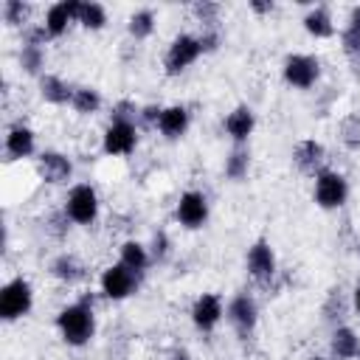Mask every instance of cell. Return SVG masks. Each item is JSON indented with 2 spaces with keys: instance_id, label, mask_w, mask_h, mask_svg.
Segmentation results:
<instances>
[{
  "instance_id": "obj_1",
  "label": "cell",
  "mask_w": 360,
  "mask_h": 360,
  "mask_svg": "<svg viewBox=\"0 0 360 360\" xmlns=\"http://www.w3.org/2000/svg\"><path fill=\"white\" fill-rule=\"evenodd\" d=\"M56 329H59V338L73 346V349H82L93 340L96 335V315H93V298L84 295L68 307H62L56 312Z\"/></svg>"
},
{
  "instance_id": "obj_24",
  "label": "cell",
  "mask_w": 360,
  "mask_h": 360,
  "mask_svg": "<svg viewBox=\"0 0 360 360\" xmlns=\"http://www.w3.org/2000/svg\"><path fill=\"white\" fill-rule=\"evenodd\" d=\"M76 22L87 31H101L107 25V11L101 3H82L79 0V8H76Z\"/></svg>"
},
{
  "instance_id": "obj_9",
  "label": "cell",
  "mask_w": 360,
  "mask_h": 360,
  "mask_svg": "<svg viewBox=\"0 0 360 360\" xmlns=\"http://www.w3.org/2000/svg\"><path fill=\"white\" fill-rule=\"evenodd\" d=\"M98 287H101V295L104 298H110V301H127L138 290V273H132L121 262L118 264H110V267H104V273L98 278Z\"/></svg>"
},
{
  "instance_id": "obj_5",
  "label": "cell",
  "mask_w": 360,
  "mask_h": 360,
  "mask_svg": "<svg viewBox=\"0 0 360 360\" xmlns=\"http://www.w3.org/2000/svg\"><path fill=\"white\" fill-rule=\"evenodd\" d=\"M200 56H202L200 37H197V34H177V37L169 42L166 56H163L166 76H180V73L188 70Z\"/></svg>"
},
{
  "instance_id": "obj_40",
  "label": "cell",
  "mask_w": 360,
  "mask_h": 360,
  "mask_svg": "<svg viewBox=\"0 0 360 360\" xmlns=\"http://www.w3.org/2000/svg\"><path fill=\"white\" fill-rule=\"evenodd\" d=\"M172 360H194V357H191L186 349H174V352H172Z\"/></svg>"
},
{
  "instance_id": "obj_27",
  "label": "cell",
  "mask_w": 360,
  "mask_h": 360,
  "mask_svg": "<svg viewBox=\"0 0 360 360\" xmlns=\"http://www.w3.org/2000/svg\"><path fill=\"white\" fill-rule=\"evenodd\" d=\"M70 107L79 115H96L101 110V93L96 87H76L73 98H70Z\"/></svg>"
},
{
  "instance_id": "obj_29",
  "label": "cell",
  "mask_w": 360,
  "mask_h": 360,
  "mask_svg": "<svg viewBox=\"0 0 360 360\" xmlns=\"http://www.w3.org/2000/svg\"><path fill=\"white\" fill-rule=\"evenodd\" d=\"M340 141L349 149H360V115H349L340 124Z\"/></svg>"
},
{
  "instance_id": "obj_15",
  "label": "cell",
  "mask_w": 360,
  "mask_h": 360,
  "mask_svg": "<svg viewBox=\"0 0 360 360\" xmlns=\"http://www.w3.org/2000/svg\"><path fill=\"white\" fill-rule=\"evenodd\" d=\"M37 155V135L25 124H11L6 129V158L8 160H25Z\"/></svg>"
},
{
  "instance_id": "obj_4",
  "label": "cell",
  "mask_w": 360,
  "mask_h": 360,
  "mask_svg": "<svg viewBox=\"0 0 360 360\" xmlns=\"http://www.w3.org/2000/svg\"><path fill=\"white\" fill-rule=\"evenodd\" d=\"M312 197L318 202V208L323 211H338L346 205L349 200V183L340 172L335 169H323L315 174V188H312Z\"/></svg>"
},
{
  "instance_id": "obj_20",
  "label": "cell",
  "mask_w": 360,
  "mask_h": 360,
  "mask_svg": "<svg viewBox=\"0 0 360 360\" xmlns=\"http://www.w3.org/2000/svg\"><path fill=\"white\" fill-rule=\"evenodd\" d=\"M73 90H76V87H70V84H68L62 76H56V73H42V76H39V96H42L48 104H56V107L70 104Z\"/></svg>"
},
{
  "instance_id": "obj_18",
  "label": "cell",
  "mask_w": 360,
  "mask_h": 360,
  "mask_svg": "<svg viewBox=\"0 0 360 360\" xmlns=\"http://www.w3.org/2000/svg\"><path fill=\"white\" fill-rule=\"evenodd\" d=\"M76 8H79V0H62V3L48 6L45 20H42L45 34L48 37H62L68 31V25L76 22Z\"/></svg>"
},
{
  "instance_id": "obj_36",
  "label": "cell",
  "mask_w": 360,
  "mask_h": 360,
  "mask_svg": "<svg viewBox=\"0 0 360 360\" xmlns=\"http://www.w3.org/2000/svg\"><path fill=\"white\" fill-rule=\"evenodd\" d=\"M160 112H163V107H158V104H146V107H141L138 121H143V124H155V127H158Z\"/></svg>"
},
{
  "instance_id": "obj_42",
  "label": "cell",
  "mask_w": 360,
  "mask_h": 360,
  "mask_svg": "<svg viewBox=\"0 0 360 360\" xmlns=\"http://www.w3.org/2000/svg\"><path fill=\"white\" fill-rule=\"evenodd\" d=\"M357 253H360V248H357Z\"/></svg>"
},
{
  "instance_id": "obj_33",
  "label": "cell",
  "mask_w": 360,
  "mask_h": 360,
  "mask_svg": "<svg viewBox=\"0 0 360 360\" xmlns=\"http://www.w3.org/2000/svg\"><path fill=\"white\" fill-rule=\"evenodd\" d=\"M340 39H343V51H346V56H349L352 62H357V65H360V34H357V31L343 28Z\"/></svg>"
},
{
  "instance_id": "obj_38",
  "label": "cell",
  "mask_w": 360,
  "mask_h": 360,
  "mask_svg": "<svg viewBox=\"0 0 360 360\" xmlns=\"http://www.w3.org/2000/svg\"><path fill=\"white\" fill-rule=\"evenodd\" d=\"M250 8H253V11H259V14H267V11H273V3H259V0H253V3H250Z\"/></svg>"
},
{
  "instance_id": "obj_6",
  "label": "cell",
  "mask_w": 360,
  "mask_h": 360,
  "mask_svg": "<svg viewBox=\"0 0 360 360\" xmlns=\"http://www.w3.org/2000/svg\"><path fill=\"white\" fill-rule=\"evenodd\" d=\"M225 318L233 326V332L242 340H248L256 332V326H259V304H256V298L248 295V292H236L225 304Z\"/></svg>"
},
{
  "instance_id": "obj_21",
  "label": "cell",
  "mask_w": 360,
  "mask_h": 360,
  "mask_svg": "<svg viewBox=\"0 0 360 360\" xmlns=\"http://www.w3.org/2000/svg\"><path fill=\"white\" fill-rule=\"evenodd\" d=\"M51 276L62 284H79L84 278V264L76 253H59L51 262Z\"/></svg>"
},
{
  "instance_id": "obj_11",
  "label": "cell",
  "mask_w": 360,
  "mask_h": 360,
  "mask_svg": "<svg viewBox=\"0 0 360 360\" xmlns=\"http://www.w3.org/2000/svg\"><path fill=\"white\" fill-rule=\"evenodd\" d=\"M138 146V129L132 121H110L101 138V149L112 158H124L132 155Z\"/></svg>"
},
{
  "instance_id": "obj_16",
  "label": "cell",
  "mask_w": 360,
  "mask_h": 360,
  "mask_svg": "<svg viewBox=\"0 0 360 360\" xmlns=\"http://www.w3.org/2000/svg\"><path fill=\"white\" fill-rule=\"evenodd\" d=\"M323 160H326V149H323V143L321 141H315V138H304V141H298L295 143V149H292V163L298 166V172H304V174H318V172H323Z\"/></svg>"
},
{
  "instance_id": "obj_25",
  "label": "cell",
  "mask_w": 360,
  "mask_h": 360,
  "mask_svg": "<svg viewBox=\"0 0 360 360\" xmlns=\"http://www.w3.org/2000/svg\"><path fill=\"white\" fill-rule=\"evenodd\" d=\"M20 68L28 73V76H42V68H45V48L37 45V42H22L20 48Z\"/></svg>"
},
{
  "instance_id": "obj_17",
  "label": "cell",
  "mask_w": 360,
  "mask_h": 360,
  "mask_svg": "<svg viewBox=\"0 0 360 360\" xmlns=\"http://www.w3.org/2000/svg\"><path fill=\"white\" fill-rule=\"evenodd\" d=\"M188 124H191V112L186 104H169L158 118V129L166 141H180L188 132Z\"/></svg>"
},
{
  "instance_id": "obj_28",
  "label": "cell",
  "mask_w": 360,
  "mask_h": 360,
  "mask_svg": "<svg viewBox=\"0 0 360 360\" xmlns=\"http://www.w3.org/2000/svg\"><path fill=\"white\" fill-rule=\"evenodd\" d=\"M225 177L231 180H245L248 177V169H250V152L248 146H233L231 155L225 158Z\"/></svg>"
},
{
  "instance_id": "obj_8",
  "label": "cell",
  "mask_w": 360,
  "mask_h": 360,
  "mask_svg": "<svg viewBox=\"0 0 360 360\" xmlns=\"http://www.w3.org/2000/svg\"><path fill=\"white\" fill-rule=\"evenodd\" d=\"M245 267H248V273H250V278H253L256 284H270V281L276 278V273H278L276 250H273V245H270L264 236H259V239L248 248Z\"/></svg>"
},
{
  "instance_id": "obj_37",
  "label": "cell",
  "mask_w": 360,
  "mask_h": 360,
  "mask_svg": "<svg viewBox=\"0 0 360 360\" xmlns=\"http://www.w3.org/2000/svg\"><path fill=\"white\" fill-rule=\"evenodd\" d=\"M346 28L360 34V6H354V8L349 11V25H346Z\"/></svg>"
},
{
  "instance_id": "obj_23",
  "label": "cell",
  "mask_w": 360,
  "mask_h": 360,
  "mask_svg": "<svg viewBox=\"0 0 360 360\" xmlns=\"http://www.w3.org/2000/svg\"><path fill=\"white\" fill-rule=\"evenodd\" d=\"M118 262H121L124 267H129L132 273L141 276V273L152 264V253H149V248L141 245L138 239H127V242L118 248Z\"/></svg>"
},
{
  "instance_id": "obj_30",
  "label": "cell",
  "mask_w": 360,
  "mask_h": 360,
  "mask_svg": "<svg viewBox=\"0 0 360 360\" xmlns=\"http://www.w3.org/2000/svg\"><path fill=\"white\" fill-rule=\"evenodd\" d=\"M25 17H28V3H22V0H6L3 3V20L8 25H22Z\"/></svg>"
},
{
  "instance_id": "obj_10",
  "label": "cell",
  "mask_w": 360,
  "mask_h": 360,
  "mask_svg": "<svg viewBox=\"0 0 360 360\" xmlns=\"http://www.w3.org/2000/svg\"><path fill=\"white\" fill-rule=\"evenodd\" d=\"M174 217L188 231L202 228L208 222V197L202 191H197V188L183 191L180 200H177V205H174Z\"/></svg>"
},
{
  "instance_id": "obj_12",
  "label": "cell",
  "mask_w": 360,
  "mask_h": 360,
  "mask_svg": "<svg viewBox=\"0 0 360 360\" xmlns=\"http://www.w3.org/2000/svg\"><path fill=\"white\" fill-rule=\"evenodd\" d=\"M188 315H191L194 329L208 335V332H214V329L219 326V321L225 318V304H222V298H219L217 292H202V295L194 298Z\"/></svg>"
},
{
  "instance_id": "obj_32",
  "label": "cell",
  "mask_w": 360,
  "mask_h": 360,
  "mask_svg": "<svg viewBox=\"0 0 360 360\" xmlns=\"http://www.w3.org/2000/svg\"><path fill=\"white\" fill-rule=\"evenodd\" d=\"M169 250H172V242H169V236H166V231H158V233L152 236V245H149V253H152V262H166V256H169Z\"/></svg>"
},
{
  "instance_id": "obj_14",
  "label": "cell",
  "mask_w": 360,
  "mask_h": 360,
  "mask_svg": "<svg viewBox=\"0 0 360 360\" xmlns=\"http://www.w3.org/2000/svg\"><path fill=\"white\" fill-rule=\"evenodd\" d=\"M37 172H39V177H42L45 183L59 186V183H68V180H70L73 163H70L68 155H62V152H56V149H45V152H39V158H37Z\"/></svg>"
},
{
  "instance_id": "obj_2",
  "label": "cell",
  "mask_w": 360,
  "mask_h": 360,
  "mask_svg": "<svg viewBox=\"0 0 360 360\" xmlns=\"http://www.w3.org/2000/svg\"><path fill=\"white\" fill-rule=\"evenodd\" d=\"M34 307V287L28 278L14 276L0 287V318L6 323H14L20 318H25Z\"/></svg>"
},
{
  "instance_id": "obj_3",
  "label": "cell",
  "mask_w": 360,
  "mask_h": 360,
  "mask_svg": "<svg viewBox=\"0 0 360 360\" xmlns=\"http://www.w3.org/2000/svg\"><path fill=\"white\" fill-rule=\"evenodd\" d=\"M65 217L73 225H84V228H90L98 219V194L90 183L70 186V191L65 197Z\"/></svg>"
},
{
  "instance_id": "obj_7",
  "label": "cell",
  "mask_w": 360,
  "mask_h": 360,
  "mask_svg": "<svg viewBox=\"0 0 360 360\" xmlns=\"http://www.w3.org/2000/svg\"><path fill=\"white\" fill-rule=\"evenodd\" d=\"M281 76L295 90H309L321 79V62L312 53H290L281 65Z\"/></svg>"
},
{
  "instance_id": "obj_41",
  "label": "cell",
  "mask_w": 360,
  "mask_h": 360,
  "mask_svg": "<svg viewBox=\"0 0 360 360\" xmlns=\"http://www.w3.org/2000/svg\"><path fill=\"white\" fill-rule=\"evenodd\" d=\"M315 360H335V357H315Z\"/></svg>"
},
{
  "instance_id": "obj_35",
  "label": "cell",
  "mask_w": 360,
  "mask_h": 360,
  "mask_svg": "<svg viewBox=\"0 0 360 360\" xmlns=\"http://www.w3.org/2000/svg\"><path fill=\"white\" fill-rule=\"evenodd\" d=\"M200 45H202V53L217 51V48H219V31H217V28H205V31L200 34Z\"/></svg>"
},
{
  "instance_id": "obj_13",
  "label": "cell",
  "mask_w": 360,
  "mask_h": 360,
  "mask_svg": "<svg viewBox=\"0 0 360 360\" xmlns=\"http://www.w3.org/2000/svg\"><path fill=\"white\" fill-rule=\"evenodd\" d=\"M222 127H225V135L233 141V146H248V141H250V135H253V129H256V112H253V107L236 104V107L225 115Z\"/></svg>"
},
{
  "instance_id": "obj_39",
  "label": "cell",
  "mask_w": 360,
  "mask_h": 360,
  "mask_svg": "<svg viewBox=\"0 0 360 360\" xmlns=\"http://www.w3.org/2000/svg\"><path fill=\"white\" fill-rule=\"evenodd\" d=\"M352 307H354V312L360 315V281H357L354 290H352Z\"/></svg>"
},
{
  "instance_id": "obj_31",
  "label": "cell",
  "mask_w": 360,
  "mask_h": 360,
  "mask_svg": "<svg viewBox=\"0 0 360 360\" xmlns=\"http://www.w3.org/2000/svg\"><path fill=\"white\" fill-rule=\"evenodd\" d=\"M191 11L197 14V20L200 22H205V28H214V22H217V17H219V3H194L191 6Z\"/></svg>"
},
{
  "instance_id": "obj_19",
  "label": "cell",
  "mask_w": 360,
  "mask_h": 360,
  "mask_svg": "<svg viewBox=\"0 0 360 360\" xmlns=\"http://www.w3.org/2000/svg\"><path fill=\"white\" fill-rule=\"evenodd\" d=\"M329 352L335 360H354L360 357V338L352 326H335L329 338Z\"/></svg>"
},
{
  "instance_id": "obj_34",
  "label": "cell",
  "mask_w": 360,
  "mask_h": 360,
  "mask_svg": "<svg viewBox=\"0 0 360 360\" xmlns=\"http://www.w3.org/2000/svg\"><path fill=\"white\" fill-rule=\"evenodd\" d=\"M138 112H141V107H135L132 101H118V104L112 107V121H132V124H135Z\"/></svg>"
},
{
  "instance_id": "obj_26",
  "label": "cell",
  "mask_w": 360,
  "mask_h": 360,
  "mask_svg": "<svg viewBox=\"0 0 360 360\" xmlns=\"http://www.w3.org/2000/svg\"><path fill=\"white\" fill-rule=\"evenodd\" d=\"M155 22H158V20H155V11H152V8H138V11L129 14L127 31H129L132 39H146V37H152Z\"/></svg>"
},
{
  "instance_id": "obj_22",
  "label": "cell",
  "mask_w": 360,
  "mask_h": 360,
  "mask_svg": "<svg viewBox=\"0 0 360 360\" xmlns=\"http://www.w3.org/2000/svg\"><path fill=\"white\" fill-rule=\"evenodd\" d=\"M304 31L315 39H329L335 37V20L329 14L326 6H312L307 14H304Z\"/></svg>"
}]
</instances>
